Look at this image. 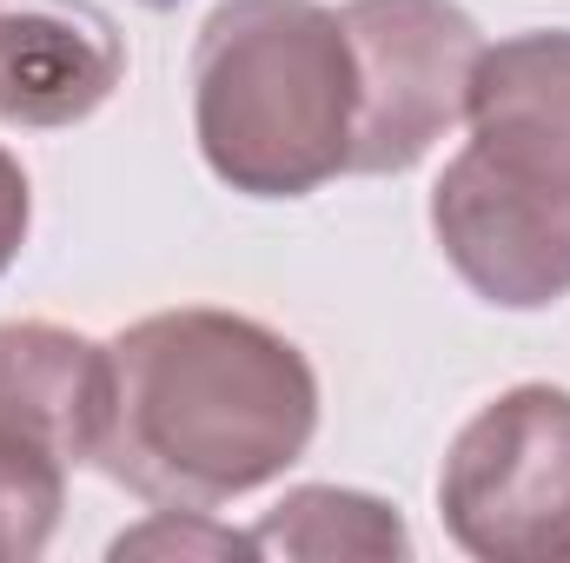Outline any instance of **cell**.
Returning <instances> with one entry per match:
<instances>
[{"mask_svg": "<svg viewBox=\"0 0 570 563\" xmlns=\"http://www.w3.org/2000/svg\"><path fill=\"white\" fill-rule=\"evenodd\" d=\"M253 544H259V557H298V563L412 557L405 517H399L385 497L345 491V484H298V491H285L279 504L253 524Z\"/></svg>", "mask_w": 570, "mask_h": 563, "instance_id": "8", "label": "cell"}, {"mask_svg": "<svg viewBox=\"0 0 570 563\" xmlns=\"http://www.w3.org/2000/svg\"><path fill=\"white\" fill-rule=\"evenodd\" d=\"M114 557H259L253 531L213 524V511H153L140 531L114 537Z\"/></svg>", "mask_w": 570, "mask_h": 563, "instance_id": "10", "label": "cell"}, {"mask_svg": "<svg viewBox=\"0 0 570 563\" xmlns=\"http://www.w3.org/2000/svg\"><path fill=\"white\" fill-rule=\"evenodd\" d=\"M318 431L312 358L246 312L173 305L107 345L94 464L153 511H219L285 477Z\"/></svg>", "mask_w": 570, "mask_h": 563, "instance_id": "1", "label": "cell"}, {"mask_svg": "<svg viewBox=\"0 0 570 563\" xmlns=\"http://www.w3.org/2000/svg\"><path fill=\"white\" fill-rule=\"evenodd\" d=\"M438 517L478 563H570V392L511 385L438 471Z\"/></svg>", "mask_w": 570, "mask_h": 563, "instance_id": "4", "label": "cell"}, {"mask_svg": "<svg viewBox=\"0 0 570 563\" xmlns=\"http://www.w3.org/2000/svg\"><path fill=\"white\" fill-rule=\"evenodd\" d=\"M358 73L352 172H412L451 127H464L484 33L458 0H345Z\"/></svg>", "mask_w": 570, "mask_h": 563, "instance_id": "5", "label": "cell"}, {"mask_svg": "<svg viewBox=\"0 0 570 563\" xmlns=\"http://www.w3.org/2000/svg\"><path fill=\"white\" fill-rule=\"evenodd\" d=\"M27 226H33V186H27L20 159L0 146V273L20 259V246H27Z\"/></svg>", "mask_w": 570, "mask_h": 563, "instance_id": "11", "label": "cell"}, {"mask_svg": "<svg viewBox=\"0 0 570 563\" xmlns=\"http://www.w3.org/2000/svg\"><path fill=\"white\" fill-rule=\"evenodd\" d=\"M193 140L246 199H305L352 172V40L325 0H219L193 33Z\"/></svg>", "mask_w": 570, "mask_h": 563, "instance_id": "3", "label": "cell"}, {"mask_svg": "<svg viewBox=\"0 0 570 563\" xmlns=\"http://www.w3.org/2000/svg\"><path fill=\"white\" fill-rule=\"evenodd\" d=\"M107 418V345L47 318L0 325V424L47 437L67 464H94Z\"/></svg>", "mask_w": 570, "mask_h": 563, "instance_id": "7", "label": "cell"}, {"mask_svg": "<svg viewBox=\"0 0 570 563\" xmlns=\"http://www.w3.org/2000/svg\"><path fill=\"white\" fill-rule=\"evenodd\" d=\"M127 80V33L94 0H0V127L60 134Z\"/></svg>", "mask_w": 570, "mask_h": 563, "instance_id": "6", "label": "cell"}, {"mask_svg": "<svg viewBox=\"0 0 570 563\" xmlns=\"http://www.w3.org/2000/svg\"><path fill=\"white\" fill-rule=\"evenodd\" d=\"M67 471L73 464L47 437L0 424V563H33L53 544L67 511Z\"/></svg>", "mask_w": 570, "mask_h": 563, "instance_id": "9", "label": "cell"}, {"mask_svg": "<svg viewBox=\"0 0 570 563\" xmlns=\"http://www.w3.org/2000/svg\"><path fill=\"white\" fill-rule=\"evenodd\" d=\"M471 140L431 186V233L484 305L570 298V33L531 27L484 47L464 107Z\"/></svg>", "mask_w": 570, "mask_h": 563, "instance_id": "2", "label": "cell"}]
</instances>
